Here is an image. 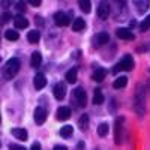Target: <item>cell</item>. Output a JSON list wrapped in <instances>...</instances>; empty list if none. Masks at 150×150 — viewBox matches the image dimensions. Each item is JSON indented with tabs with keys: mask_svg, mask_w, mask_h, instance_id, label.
<instances>
[{
	"mask_svg": "<svg viewBox=\"0 0 150 150\" xmlns=\"http://www.w3.org/2000/svg\"><path fill=\"white\" fill-rule=\"evenodd\" d=\"M93 104H96V105L104 104V93H102L101 89H96V90H95V95H93Z\"/></svg>",
	"mask_w": 150,
	"mask_h": 150,
	"instance_id": "cell-20",
	"label": "cell"
},
{
	"mask_svg": "<svg viewBox=\"0 0 150 150\" xmlns=\"http://www.w3.org/2000/svg\"><path fill=\"white\" fill-rule=\"evenodd\" d=\"M54 23H56V26H68V24L71 23L69 17L66 14H63V12H56L54 14Z\"/></svg>",
	"mask_w": 150,
	"mask_h": 150,
	"instance_id": "cell-5",
	"label": "cell"
},
{
	"mask_svg": "<svg viewBox=\"0 0 150 150\" xmlns=\"http://www.w3.org/2000/svg\"><path fill=\"white\" fill-rule=\"evenodd\" d=\"M30 150H41V144H39V143H33Z\"/></svg>",
	"mask_w": 150,
	"mask_h": 150,
	"instance_id": "cell-32",
	"label": "cell"
},
{
	"mask_svg": "<svg viewBox=\"0 0 150 150\" xmlns=\"http://www.w3.org/2000/svg\"><path fill=\"white\" fill-rule=\"evenodd\" d=\"M11 132H12V135H14L17 140H20V141H26V140H27V131H26V129H23V128H14Z\"/></svg>",
	"mask_w": 150,
	"mask_h": 150,
	"instance_id": "cell-12",
	"label": "cell"
},
{
	"mask_svg": "<svg viewBox=\"0 0 150 150\" xmlns=\"http://www.w3.org/2000/svg\"><path fill=\"white\" fill-rule=\"evenodd\" d=\"M11 20H12V15L9 14V12H3V14L0 15V26H2V24H6Z\"/></svg>",
	"mask_w": 150,
	"mask_h": 150,
	"instance_id": "cell-29",
	"label": "cell"
},
{
	"mask_svg": "<svg viewBox=\"0 0 150 150\" xmlns=\"http://www.w3.org/2000/svg\"><path fill=\"white\" fill-rule=\"evenodd\" d=\"M9 150H26V147L18 146V144H11L9 146Z\"/></svg>",
	"mask_w": 150,
	"mask_h": 150,
	"instance_id": "cell-30",
	"label": "cell"
},
{
	"mask_svg": "<svg viewBox=\"0 0 150 150\" xmlns=\"http://www.w3.org/2000/svg\"><path fill=\"white\" fill-rule=\"evenodd\" d=\"M134 3H135V6H138V8H137L138 12H146L149 9V2H147V0H140V2H138V0H135Z\"/></svg>",
	"mask_w": 150,
	"mask_h": 150,
	"instance_id": "cell-26",
	"label": "cell"
},
{
	"mask_svg": "<svg viewBox=\"0 0 150 150\" xmlns=\"http://www.w3.org/2000/svg\"><path fill=\"white\" fill-rule=\"evenodd\" d=\"M45 120H47V111L42 107H38L35 110V122H36V125H42Z\"/></svg>",
	"mask_w": 150,
	"mask_h": 150,
	"instance_id": "cell-9",
	"label": "cell"
},
{
	"mask_svg": "<svg viewBox=\"0 0 150 150\" xmlns=\"http://www.w3.org/2000/svg\"><path fill=\"white\" fill-rule=\"evenodd\" d=\"M53 95L57 101H63L65 96H66V90H65V86L63 84H56L53 87Z\"/></svg>",
	"mask_w": 150,
	"mask_h": 150,
	"instance_id": "cell-8",
	"label": "cell"
},
{
	"mask_svg": "<svg viewBox=\"0 0 150 150\" xmlns=\"http://www.w3.org/2000/svg\"><path fill=\"white\" fill-rule=\"evenodd\" d=\"M110 15V5L107 2H101L98 6V17L101 20H107Z\"/></svg>",
	"mask_w": 150,
	"mask_h": 150,
	"instance_id": "cell-6",
	"label": "cell"
},
{
	"mask_svg": "<svg viewBox=\"0 0 150 150\" xmlns=\"http://www.w3.org/2000/svg\"><path fill=\"white\" fill-rule=\"evenodd\" d=\"M77 75H78V68H71L66 72V81L69 84H74L75 81H77Z\"/></svg>",
	"mask_w": 150,
	"mask_h": 150,
	"instance_id": "cell-16",
	"label": "cell"
},
{
	"mask_svg": "<svg viewBox=\"0 0 150 150\" xmlns=\"http://www.w3.org/2000/svg\"><path fill=\"white\" fill-rule=\"evenodd\" d=\"M20 60L17 59V57H12V59H9L6 63H5V66H3V69H2V75H3V78L5 80H12L15 77V75L18 74V71H20Z\"/></svg>",
	"mask_w": 150,
	"mask_h": 150,
	"instance_id": "cell-1",
	"label": "cell"
},
{
	"mask_svg": "<svg viewBox=\"0 0 150 150\" xmlns=\"http://www.w3.org/2000/svg\"><path fill=\"white\" fill-rule=\"evenodd\" d=\"M149 29H150V15L146 17V18L141 21V24H140V30H141V32H147Z\"/></svg>",
	"mask_w": 150,
	"mask_h": 150,
	"instance_id": "cell-28",
	"label": "cell"
},
{
	"mask_svg": "<svg viewBox=\"0 0 150 150\" xmlns=\"http://www.w3.org/2000/svg\"><path fill=\"white\" fill-rule=\"evenodd\" d=\"M39 39H41V33L38 32V30H32V32H29V33H27V41H29L30 44H36V42H39Z\"/></svg>",
	"mask_w": 150,
	"mask_h": 150,
	"instance_id": "cell-19",
	"label": "cell"
},
{
	"mask_svg": "<svg viewBox=\"0 0 150 150\" xmlns=\"http://www.w3.org/2000/svg\"><path fill=\"white\" fill-rule=\"evenodd\" d=\"M17 9L21 11V12H24V11H26V3H24V2H18L17 3Z\"/></svg>",
	"mask_w": 150,
	"mask_h": 150,
	"instance_id": "cell-31",
	"label": "cell"
},
{
	"mask_svg": "<svg viewBox=\"0 0 150 150\" xmlns=\"http://www.w3.org/2000/svg\"><path fill=\"white\" fill-rule=\"evenodd\" d=\"M126 84H128V78L126 77H119V78H116L114 83H112V87H114V89H123Z\"/></svg>",
	"mask_w": 150,
	"mask_h": 150,
	"instance_id": "cell-21",
	"label": "cell"
},
{
	"mask_svg": "<svg viewBox=\"0 0 150 150\" xmlns=\"http://www.w3.org/2000/svg\"><path fill=\"white\" fill-rule=\"evenodd\" d=\"M74 101H75V104H77L78 107H81V108H84L87 105V95H86L84 89L78 87V89L74 90Z\"/></svg>",
	"mask_w": 150,
	"mask_h": 150,
	"instance_id": "cell-4",
	"label": "cell"
},
{
	"mask_svg": "<svg viewBox=\"0 0 150 150\" xmlns=\"http://www.w3.org/2000/svg\"><path fill=\"white\" fill-rule=\"evenodd\" d=\"M41 63H42V56H41V53L35 51V53L32 54V57H30V66H32V68H39Z\"/></svg>",
	"mask_w": 150,
	"mask_h": 150,
	"instance_id": "cell-14",
	"label": "cell"
},
{
	"mask_svg": "<svg viewBox=\"0 0 150 150\" xmlns=\"http://www.w3.org/2000/svg\"><path fill=\"white\" fill-rule=\"evenodd\" d=\"M105 75H107V72H105L104 68H96L95 72H93V80L98 81V83H101V81H104Z\"/></svg>",
	"mask_w": 150,
	"mask_h": 150,
	"instance_id": "cell-18",
	"label": "cell"
},
{
	"mask_svg": "<svg viewBox=\"0 0 150 150\" xmlns=\"http://www.w3.org/2000/svg\"><path fill=\"white\" fill-rule=\"evenodd\" d=\"M78 125H80V128H81L83 131H87V128H89V116L83 114V116L78 119Z\"/></svg>",
	"mask_w": 150,
	"mask_h": 150,
	"instance_id": "cell-24",
	"label": "cell"
},
{
	"mask_svg": "<svg viewBox=\"0 0 150 150\" xmlns=\"http://www.w3.org/2000/svg\"><path fill=\"white\" fill-rule=\"evenodd\" d=\"M53 150H68V149H66L65 146H56V147H54Z\"/></svg>",
	"mask_w": 150,
	"mask_h": 150,
	"instance_id": "cell-34",
	"label": "cell"
},
{
	"mask_svg": "<svg viewBox=\"0 0 150 150\" xmlns=\"http://www.w3.org/2000/svg\"><path fill=\"white\" fill-rule=\"evenodd\" d=\"M14 24L17 29H26V27H29V20L23 15H17L14 18Z\"/></svg>",
	"mask_w": 150,
	"mask_h": 150,
	"instance_id": "cell-13",
	"label": "cell"
},
{
	"mask_svg": "<svg viewBox=\"0 0 150 150\" xmlns=\"http://www.w3.org/2000/svg\"><path fill=\"white\" fill-rule=\"evenodd\" d=\"M78 6L83 12H86V14H89L90 12V8H92V3L89 2V0H80L78 2Z\"/></svg>",
	"mask_w": 150,
	"mask_h": 150,
	"instance_id": "cell-25",
	"label": "cell"
},
{
	"mask_svg": "<svg viewBox=\"0 0 150 150\" xmlns=\"http://www.w3.org/2000/svg\"><path fill=\"white\" fill-rule=\"evenodd\" d=\"M33 86H35L36 90L44 89V87L47 86V78H45V75L41 74V72L36 74V75H35V80H33Z\"/></svg>",
	"mask_w": 150,
	"mask_h": 150,
	"instance_id": "cell-7",
	"label": "cell"
},
{
	"mask_svg": "<svg viewBox=\"0 0 150 150\" xmlns=\"http://www.w3.org/2000/svg\"><path fill=\"white\" fill-rule=\"evenodd\" d=\"M108 134V125L107 123H101L98 126V135L99 137H105Z\"/></svg>",
	"mask_w": 150,
	"mask_h": 150,
	"instance_id": "cell-27",
	"label": "cell"
},
{
	"mask_svg": "<svg viewBox=\"0 0 150 150\" xmlns=\"http://www.w3.org/2000/svg\"><path fill=\"white\" fill-rule=\"evenodd\" d=\"M110 39V35L107 32H101V33H98L96 38H95V47H101L104 44H107Z\"/></svg>",
	"mask_w": 150,
	"mask_h": 150,
	"instance_id": "cell-11",
	"label": "cell"
},
{
	"mask_svg": "<svg viewBox=\"0 0 150 150\" xmlns=\"http://www.w3.org/2000/svg\"><path fill=\"white\" fill-rule=\"evenodd\" d=\"M84 29H86V21L83 18H75L74 24H72V30L74 32H81Z\"/></svg>",
	"mask_w": 150,
	"mask_h": 150,
	"instance_id": "cell-17",
	"label": "cell"
},
{
	"mask_svg": "<svg viewBox=\"0 0 150 150\" xmlns=\"http://www.w3.org/2000/svg\"><path fill=\"white\" fill-rule=\"evenodd\" d=\"M125 138V117H117L114 122V143L122 144Z\"/></svg>",
	"mask_w": 150,
	"mask_h": 150,
	"instance_id": "cell-2",
	"label": "cell"
},
{
	"mask_svg": "<svg viewBox=\"0 0 150 150\" xmlns=\"http://www.w3.org/2000/svg\"><path fill=\"white\" fill-rule=\"evenodd\" d=\"M69 117H71V108H68V107H60V108L57 110V120L65 122V120H68Z\"/></svg>",
	"mask_w": 150,
	"mask_h": 150,
	"instance_id": "cell-10",
	"label": "cell"
},
{
	"mask_svg": "<svg viewBox=\"0 0 150 150\" xmlns=\"http://www.w3.org/2000/svg\"><path fill=\"white\" fill-rule=\"evenodd\" d=\"M132 69H134V59L129 54H126V56H123V59L114 68H112V74H117L120 71H132Z\"/></svg>",
	"mask_w": 150,
	"mask_h": 150,
	"instance_id": "cell-3",
	"label": "cell"
},
{
	"mask_svg": "<svg viewBox=\"0 0 150 150\" xmlns=\"http://www.w3.org/2000/svg\"><path fill=\"white\" fill-rule=\"evenodd\" d=\"M30 3H32L33 6H39V5H41V0H30Z\"/></svg>",
	"mask_w": 150,
	"mask_h": 150,
	"instance_id": "cell-33",
	"label": "cell"
},
{
	"mask_svg": "<svg viewBox=\"0 0 150 150\" xmlns=\"http://www.w3.org/2000/svg\"><path fill=\"white\" fill-rule=\"evenodd\" d=\"M9 5H11L9 2H2V6H9Z\"/></svg>",
	"mask_w": 150,
	"mask_h": 150,
	"instance_id": "cell-35",
	"label": "cell"
},
{
	"mask_svg": "<svg viewBox=\"0 0 150 150\" xmlns=\"http://www.w3.org/2000/svg\"><path fill=\"white\" fill-rule=\"evenodd\" d=\"M72 132H74V126H71V125H65V126H62V129H60V135L63 137V138L71 137Z\"/></svg>",
	"mask_w": 150,
	"mask_h": 150,
	"instance_id": "cell-22",
	"label": "cell"
},
{
	"mask_svg": "<svg viewBox=\"0 0 150 150\" xmlns=\"http://www.w3.org/2000/svg\"><path fill=\"white\" fill-rule=\"evenodd\" d=\"M0 122H2V117H0Z\"/></svg>",
	"mask_w": 150,
	"mask_h": 150,
	"instance_id": "cell-36",
	"label": "cell"
},
{
	"mask_svg": "<svg viewBox=\"0 0 150 150\" xmlns=\"http://www.w3.org/2000/svg\"><path fill=\"white\" fill-rule=\"evenodd\" d=\"M116 33H117V36L120 38V39H125V41H132V39H134L132 32L128 30V29H119Z\"/></svg>",
	"mask_w": 150,
	"mask_h": 150,
	"instance_id": "cell-15",
	"label": "cell"
},
{
	"mask_svg": "<svg viewBox=\"0 0 150 150\" xmlns=\"http://www.w3.org/2000/svg\"><path fill=\"white\" fill-rule=\"evenodd\" d=\"M5 38H6L8 41H17L18 38H20V33L15 32V30H12V29H9V30L5 32Z\"/></svg>",
	"mask_w": 150,
	"mask_h": 150,
	"instance_id": "cell-23",
	"label": "cell"
}]
</instances>
